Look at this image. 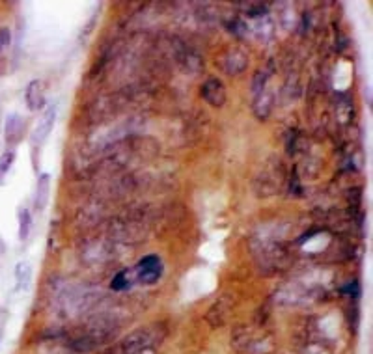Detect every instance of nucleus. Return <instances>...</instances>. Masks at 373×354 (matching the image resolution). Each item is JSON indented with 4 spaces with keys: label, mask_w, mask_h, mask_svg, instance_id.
<instances>
[{
    "label": "nucleus",
    "mask_w": 373,
    "mask_h": 354,
    "mask_svg": "<svg viewBox=\"0 0 373 354\" xmlns=\"http://www.w3.org/2000/svg\"><path fill=\"white\" fill-rule=\"evenodd\" d=\"M200 96L204 97V101L209 103L211 107H222L226 103V88L222 80L217 77L207 78L206 82L202 84V88H200Z\"/></svg>",
    "instance_id": "nucleus-5"
},
{
    "label": "nucleus",
    "mask_w": 373,
    "mask_h": 354,
    "mask_svg": "<svg viewBox=\"0 0 373 354\" xmlns=\"http://www.w3.org/2000/svg\"><path fill=\"white\" fill-rule=\"evenodd\" d=\"M246 65H248V54L239 47L228 49V52L220 58V67L226 75H239L241 71L246 69Z\"/></svg>",
    "instance_id": "nucleus-4"
},
{
    "label": "nucleus",
    "mask_w": 373,
    "mask_h": 354,
    "mask_svg": "<svg viewBox=\"0 0 373 354\" xmlns=\"http://www.w3.org/2000/svg\"><path fill=\"white\" fill-rule=\"evenodd\" d=\"M13 162H15V151L13 149H6L4 153L0 155V183L6 179V175L10 174Z\"/></svg>",
    "instance_id": "nucleus-13"
},
{
    "label": "nucleus",
    "mask_w": 373,
    "mask_h": 354,
    "mask_svg": "<svg viewBox=\"0 0 373 354\" xmlns=\"http://www.w3.org/2000/svg\"><path fill=\"white\" fill-rule=\"evenodd\" d=\"M232 293H224V296H220L217 302L213 304L209 311H207V321L211 322L213 327H220L228 317V311L232 308Z\"/></svg>",
    "instance_id": "nucleus-8"
},
{
    "label": "nucleus",
    "mask_w": 373,
    "mask_h": 354,
    "mask_svg": "<svg viewBox=\"0 0 373 354\" xmlns=\"http://www.w3.org/2000/svg\"><path fill=\"white\" fill-rule=\"evenodd\" d=\"M25 101L30 112H38L45 107V88H43L41 80L34 78L28 82L25 90Z\"/></svg>",
    "instance_id": "nucleus-7"
},
{
    "label": "nucleus",
    "mask_w": 373,
    "mask_h": 354,
    "mask_svg": "<svg viewBox=\"0 0 373 354\" xmlns=\"http://www.w3.org/2000/svg\"><path fill=\"white\" fill-rule=\"evenodd\" d=\"M25 136V120L17 112H12L8 114L6 122H4V140L10 148H15L19 146L21 140Z\"/></svg>",
    "instance_id": "nucleus-6"
},
{
    "label": "nucleus",
    "mask_w": 373,
    "mask_h": 354,
    "mask_svg": "<svg viewBox=\"0 0 373 354\" xmlns=\"http://www.w3.org/2000/svg\"><path fill=\"white\" fill-rule=\"evenodd\" d=\"M51 198V175L39 174L36 181V192H34V207L36 211H43Z\"/></svg>",
    "instance_id": "nucleus-9"
},
{
    "label": "nucleus",
    "mask_w": 373,
    "mask_h": 354,
    "mask_svg": "<svg viewBox=\"0 0 373 354\" xmlns=\"http://www.w3.org/2000/svg\"><path fill=\"white\" fill-rule=\"evenodd\" d=\"M17 222H19V241H26L30 237V232H32V212L28 207H21L17 211Z\"/></svg>",
    "instance_id": "nucleus-11"
},
{
    "label": "nucleus",
    "mask_w": 373,
    "mask_h": 354,
    "mask_svg": "<svg viewBox=\"0 0 373 354\" xmlns=\"http://www.w3.org/2000/svg\"><path fill=\"white\" fill-rule=\"evenodd\" d=\"M241 6L246 10V15L248 17H262L267 13V4H262V2H246V4H241Z\"/></svg>",
    "instance_id": "nucleus-14"
},
{
    "label": "nucleus",
    "mask_w": 373,
    "mask_h": 354,
    "mask_svg": "<svg viewBox=\"0 0 373 354\" xmlns=\"http://www.w3.org/2000/svg\"><path fill=\"white\" fill-rule=\"evenodd\" d=\"M167 335V330L162 324H153L148 329H138L133 334H129L122 343L123 354H149L157 343Z\"/></svg>",
    "instance_id": "nucleus-1"
},
{
    "label": "nucleus",
    "mask_w": 373,
    "mask_h": 354,
    "mask_svg": "<svg viewBox=\"0 0 373 354\" xmlns=\"http://www.w3.org/2000/svg\"><path fill=\"white\" fill-rule=\"evenodd\" d=\"M10 41H12V32H10L8 26H2V28H0V52L10 45Z\"/></svg>",
    "instance_id": "nucleus-16"
},
{
    "label": "nucleus",
    "mask_w": 373,
    "mask_h": 354,
    "mask_svg": "<svg viewBox=\"0 0 373 354\" xmlns=\"http://www.w3.org/2000/svg\"><path fill=\"white\" fill-rule=\"evenodd\" d=\"M30 278H32V267H30V263H26V261L17 263V267H15V283H17V287L15 289H26L28 283H30Z\"/></svg>",
    "instance_id": "nucleus-12"
},
{
    "label": "nucleus",
    "mask_w": 373,
    "mask_h": 354,
    "mask_svg": "<svg viewBox=\"0 0 373 354\" xmlns=\"http://www.w3.org/2000/svg\"><path fill=\"white\" fill-rule=\"evenodd\" d=\"M136 280L144 285H151L162 276V261L157 256H146L142 258L135 267Z\"/></svg>",
    "instance_id": "nucleus-2"
},
{
    "label": "nucleus",
    "mask_w": 373,
    "mask_h": 354,
    "mask_svg": "<svg viewBox=\"0 0 373 354\" xmlns=\"http://www.w3.org/2000/svg\"><path fill=\"white\" fill-rule=\"evenodd\" d=\"M131 282H129V272L127 271H120L116 276L112 278V283H110V287L114 291H123L127 289Z\"/></svg>",
    "instance_id": "nucleus-15"
},
{
    "label": "nucleus",
    "mask_w": 373,
    "mask_h": 354,
    "mask_svg": "<svg viewBox=\"0 0 373 354\" xmlns=\"http://www.w3.org/2000/svg\"><path fill=\"white\" fill-rule=\"evenodd\" d=\"M56 116H58V107L56 104H49L43 112V116L39 120V123L36 125V129L32 133V138H30V144H32V151L36 148H41V144L47 140V136L51 135L52 127L56 123Z\"/></svg>",
    "instance_id": "nucleus-3"
},
{
    "label": "nucleus",
    "mask_w": 373,
    "mask_h": 354,
    "mask_svg": "<svg viewBox=\"0 0 373 354\" xmlns=\"http://www.w3.org/2000/svg\"><path fill=\"white\" fill-rule=\"evenodd\" d=\"M275 97H273V91L269 88H265L259 93L254 96V104H252V109H254V114H256L259 120H267V116L270 114V110H273V101Z\"/></svg>",
    "instance_id": "nucleus-10"
}]
</instances>
